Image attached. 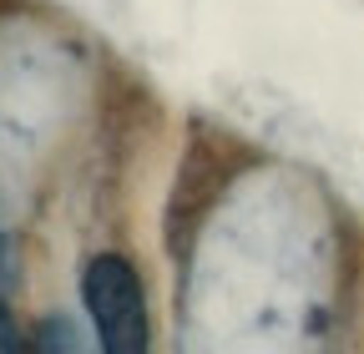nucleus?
Returning <instances> with one entry per match:
<instances>
[{
	"label": "nucleus",
	"instance_id": "nucleus-1",
	"mask_svg": "<svg viewBox=\"0 0 364 354\" xmlns=\"http://www.w3.org/2000/svg\"><path fill=\"white\" fill-rule=\"evenodd\" d=\"M81 294H86V314L97 324V339L107 354H142L147 349V294H142V279H136V269L127 258H117V253L91 258Z\"/></svg>",
	"mask_w": 364,
	"mask_h": 354
},
{
	"label": "nucleus",
	"instance_id": "nucleus-2",
	"mask_svg": "<svg viewBox=\"0 0 364 354\" xmlns=\"http://www.w3.org/2000/svg\"><path fill=\"white\" fill-rule=\"evenodd\" d=\"M16 284V258H11V238L0 233V294Z\"/></svg>",
	"mask_w": 364,
	"mask_h": 354
},
{
	"label": "nucleus",
	"instance_id": "nucleus-3",
	"mask_svg": "<svg viewBox=\"0 0 364 354\" xmlns=\"http://www.w3.org/2000/svg\"><path fill=\"white\" fill-rule=\"evenodd\" d=\"M0 349H16V324L6 314V304H0Z\"/></svg>",
	"mask_w": 364,
	"mask_h": 354
}]
</instances>
